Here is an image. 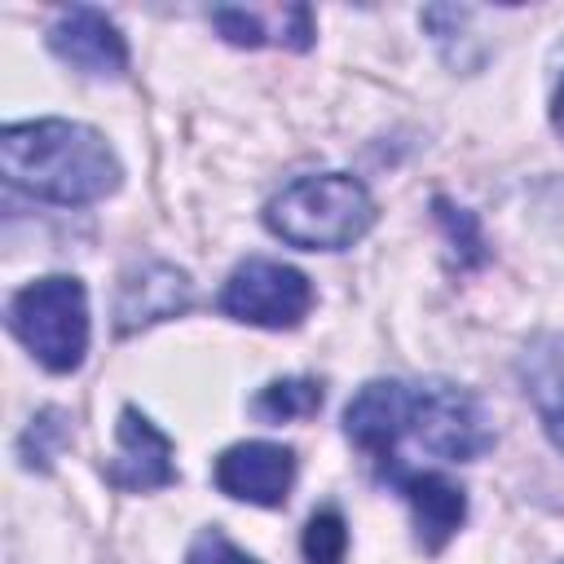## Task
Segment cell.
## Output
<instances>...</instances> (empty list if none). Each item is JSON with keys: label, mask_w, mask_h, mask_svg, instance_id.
<instances>
[{"label": "cell", "mask_w": 564, "mask_h": 564, "mask_svg": "<svg viewBox=\"0 0 564 564\" xmlns=\"http://www.w3.org/2000/svg\"><path fill=\"white\" fill-rule=\"evenodd\" d=\"M212 26L242 48H295L304 53L313 44V9L308 4H216Z\"/></svg>", "instance_id": "11"}, {"label": "cell", "mask_w": 564, "mask_h": 564, "mask_svg": "<svg viewBox=\"0 0 564 564\" xmlns=\"http://www.w3.org/2000/svg\"><path fill=\"white\" fill-rule=\"evenodd\" d=\"M216 489L256 502V507H282L295 485V449L278 441H238L216 458Z\"/></svg>", "instance_id": "7"}, {"label": "cell", "mask_w": 564, "mask_h": 564, "mask_svg": "<svg viewBox=\"0 0 564 564\" xmlns=\"http://www.w3.org/2000/svg\"><path fill=\"white\" fill-rule=\"evenodd\" d=\"M383 480H392L397 494L410 502L414 529H419V546H423V551H441V546L458 533V524L467 520V494H463V485H454L445 471L392 467V471H383Z\"/></svg>", "instance_id": "10"}, {"label": "cell", "mask_w": 564, "mask_h": 564, "mask_svg": "<svg viewBox=\"0 0 564 564\" xmlns=\"http://www.w3.org/2000/svg\"><path fill=\"white\" fill-rule=\"evenodd\" d=\"M551 115H555V123L564 128V79H560V88H555V106H551Z\"/></svg>", "instance_id": "19"}, {"label": "cell", "mask_w": 564, "mask_h": 564, "mask_svg": "<svg viewBox=\"0 0 564 564\" xmlns=\"http://www.w3.org/2000/svg\"><path fill=\"white\" fill-rule=\"evenodd\" d=\"M269 234L304 251H344L375 225L370 189L348 172H317L282 185L264 207Z\"/></svg>", "instance_id": "2"}, {"label": "cell", "mask_w": 564, "mask_h": 564, "mask_svg": "<svg viewBox=\"0 0 564 564\" xmlns=\"http://www.w3.org/2000/svg\"><path fill=\"white\" fill-rule=\"evenodd\" d=\"M410 436H419L432 454L449 463H471L494 445V427L480 410V401L445 379L414 383V410H410Z\"/></svg>", "instance_id": "5"}, {"label": "cell", "mask_w": 564, "mask_h": 564, "mask_svg": "<svg viewBox=\"0 0 564 564\" xmlns=\"http://www.w3.org/2000/svg\"><path fill=\"white\" fill-rule=\"evenodd\" d=\"M185 308H189V278L176 264L145 260L132 273H123V282H119V300H115L119 322L115 326H119V335H128V330H141L150 322L176 317Z\"/></svg>", "instance_id": "12"}, {"label": "cell", "mask_w": 564, "mask_h": 564, "mask_svg": "<svg viewBox=\"0 0 564 564\" xmlns=\"http://www.w3.org/2000/svg\"><path fill=\"white\" fill-rule=\"evenodd\" d=\"M300 551L308 564H344L348 555V524L335 507L317 511L308 524H304V538H300Z\"/></svg>", "instance_id": "15"}, {"label": "cell", "mask_w": 564, "mask_h": 564, "mask_svg": "<svg viewBox=\"0 0 564 564\" xmlns=\"http://www.w3.org/2000/svg\"><path fill=\"white\" fill-rule=\"evenodd\" d=\"M9 330L53 375L79 370L88 352V291L70 273L26 282L9 300Z\"/></svg>", "instance_id": "3"}, {"label": "cell", "mask_w": 564, "mask_h": 564, "mask_svg": "<svg viewBox=\"0 0 564 564\" xmlns=\"http://www.w3.org/2000/svg\"><path fill=\"white\" fill-rule=\"evenodd\" d=\"M48 48L84 75L115 79L128 70V44H123L119 26L93 4H75L66 13H57V22L48 26Z\"/></svg>", "instance_id": "9"}, {"label": "cell", "mask_w": 564, "mask_h": 564, "mask_svg": "<svg viewBox=\"0 0 564 564\" xmlns=\"http://www.w3.org/2000/svg\"><path fill=\"white\" fill-rule=\"evenodd\" d=\"M57 419H62L57 410H44L40 419H31V427H26V436H22V458H26V467H35V463L48 467V458H53V441L66 436Z\"/></svg>", "instance_id": "16"}, {"label": "cell", "mask_w": 564, "mask_h": 564, "mask_svg": "<svg viewBox=\"0 0 564 564\" xmlns=\"http://www.w3.org/2000/svg\"><path fill=\"white\" fill-rule=\"evenodd\" d=\"M0 167L9 185L62 207L97 203L110 189H119V176H123L106 137L70 119L9 123L0 132Z\"/></svg>", "instance_id": "1"}, {"label": "cell", "mask_w": 564, "mask_h": 564, "mask_svg": "<svg viewBox=\"0 0 564 564\" xmlns=\"http://www.w3.org/2000/svg\"><path fill=\"white\" fill-rule=\"evenodd\" d=\"M410 410H414V383L401 379H375L344 405V436L366 449L379 471L397 463L401 436H410Z\"/></svg>", "instance_id": "6"}, {"label": "cell", "mask_w": 564, "mask_h": 564, "mask_svg": "<svg viewBox=\"0 0 564 564\" xmlns=\"http://www.w3.org/2000/svg\"><path fill=\"white\" fill-rule=\"evenodd\" d=\"M436 216H441V225L449 229V238H454V242L467 251V260L476 264L485 251H480V234H476V220H471V212H463V207H449V203L441 198V203H436Z\"/></svg>", "instance_id": "18"}, {"label": "cell", "mask_w": 564, "mask_h": 564, "mask_svg": "<svg viewBox=\"0 0 564 564\" xmlns=\"http://www.w3.org/2000/svg\"><path fill=\"white\" fill-rule=\"evenodd\" d=\"M529 392H533V405L542 414L551 445L564 454V348L538 357V366L529 375Z\"/></svg>", "instance_id": "13"}, {"label": "cell", "mask_w": 564, "mask_h": 564, "mask_svg": "<svg viewBox=\"0 0 564 564\" xmlns=\"http://www.w3.org/2000/svg\"><path fill=\"white\" fill-rule=\"evenodd\" d=\"M220 308L234 322L264 326V330H291L313 308V286L300 269L282 260H242L220 291Z\"/></svg>", "instance_id": "4"}, {"label": "cell", "mask_w": 564, "mask_h": 564, "mask_svg": "<svg viewBox=\"0 0 564 564\" xmlns=\"http://www.w3.org/2000/svg\"><path fill=\"white\" fill-rule=\"evenodd\" d=\"M185 564H260V560H251L247 551H238L220 529H203V533L189 542Z\"/></svg>", "instance_id": "17"}, {"label": "cell", "mask_w": 564, "mask_h": 564, "mask_svg": "<svg viewBox=\"0 0 564 564\" xmlns=\"http://www.w3.org/2000/svg\"><path fill=\"white\" fill-rule=\"evenodd\" d=\"M106 480L115 489H128V494H150V489H163L176 480L172 441L137 405H123V414H119L115 458L106 467Z\"/></svg>", "instance_id": "8"}, {"label": "cell", "mask_w": 564, "mask_h": 564, "mask_svg": "<svg viewBox=\"0 0 564 564\" xmlns=\"http://www.w3.org/2000/svg\"><path fill=\"white\" fill-rule=\"evenodd\" d=\"M317 405H322V383L317 379H273L256 397V414L269 419V423L308 419V414H317Z\"/></svg>", "instance_id": "14"}]
</instances>
